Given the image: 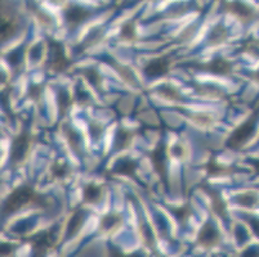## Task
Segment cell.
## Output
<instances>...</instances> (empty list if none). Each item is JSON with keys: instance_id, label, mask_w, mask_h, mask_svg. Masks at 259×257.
Segmentation results:
<instances>
[{"instance_id": "6da1fadb", "label": "cell", "mask_w": 259, "mask_h": 257, "mask_svg": "<svg viewBox=\"0 0 259 257\" xmlns=\"http://www.w3.org/2000/svg\"><path fill=\"white\" fill-rule=\"evenodd\" d=\"M259 121V106L253 111L250 116L239 125L226 140V147L232 150H240L248 144V141L254 136L256 125Z\"/></svg>"}, {"instance_id": "7a4b0ae2", "label": "cell", "mask_w": 259, "mask_h": 257, "mask_svg": "<svg viewBox=\"0 0 259 257\" xmlns=\"http://www.w3.org/2000/svg\"><path fill=\"white\" fill-rule=\"evenodd\" d=\"M37 193L35 192L34 188L29 184H23L16 188L4 201L2 211H3L4 216L12 215L13 212H17L18 210L22 209L23 206L29 203H34L35 198H36Z\"/></svg>"}, {"instance_id": "3957f363", "label": "cell", "mask_w": 259, "mask_h": 257, "mask_svg": "<svg viewBox=\"0 0 259 257\" xmlns=\"http://www.w3.org/2000/svg\"><path fill=\"white\" fill-rule=\"evenodd\" d=\"M48 48H49V60L48 67L56 74L65 72L71 65V60L69 57H66L65 49L62 44L53 39H48Z\"/></svg>"}, {"instance_id": "277c9868", "label": "cell", "mask_w": 259, "mask_h": 257, "mask_svg": "<svg viewBox=\"0 0 259 257\" xmlns=\"http://www.w3.org/2000/svg\"><path fill=\"white\" fill-rule=\"evenodd\" d=\"M30 150V134L27 130H22L12 141L9 162L12 166H18L23 164Z\"/></svg>"}, {"instance_id": "5b68a950", "label": "cell", "mask_w": 259, "mask_h": 257, "mask_svg": "<svg viewBox=\"0 0 259 257\" xmlns=\"http://www.w3.org/2000/svg\"><path fill=\"white\" fill-rule=\"evenodd\" d=\"M166 145L164 141H160L155 147V149L150 153L152 166H154L155 173L160 176L165 189L169 188V178H168V160H166Z\"/></svg>"}, {"instance_id": "8992f818", "label": "cell", "mask_w": 259, "mask_h": 257, "mask_svg": "<svg viewBox=\"0 0 259 257\" xmlns=\"http://www.w3.org/2000/svg\"><path fill=\"white\" fill-rule=\"evenodd\" d=\"M221 235L215 224L211 220L205 221V224L201 226L199 235H197V243L204 248H213L214 246L220 243Z\"/></svg>"}, {"instance_id": "52a82bcc", "label": "cell", "mask_w": 259, "mask_h": 257, "mask_svg": "<svg viewBox=\"0 0 259 257\" xmlns=\"http://www.w3.org/2000/svg\"><path fill=\"white\" fill-rule=\"evenodd\" d=\"M223 4H226V11L235 14L242 23L253 22L256 18V16H258V13H256V11L253 7L248 6L246 3H242V2H231V3Z\"/></svg>"}, {"instance_id": "ba28073f", "label": "cell", "mask_w": 259, "mask_h": 257, "mask_svg": "<svg viewBox=\"0 0 259 257\" xmlns=\"http://www.w3.org/2000/svg\"><path fill=\"white\" fill-rule=\"evenodd\" d=\"M92 12L88 8L81 6H70L65 11V20L70 30L79 27L81 23L85 22L91 17Z\"/></svg>"}, {"instance_id": "9c48e42d", "label": "cell", "mask_w": 259, "mask_h": 257, "mask_svg": "<svg viewBox=\"0 0 259 257\" xmlns=\"http://www.w3.org/2000/svg\"><path fill=\"white\" fill-rule=\"evenodd\" d=\"M196 68L200 71L209 72V74L218 75V76H227L232 72V63L222 58V57H215L210 62L204 63V65H197Z\"/></svg>"}, {"instance_id": "30bf717a", "label": "cell", "mask_w": 259, "mask_h": 257, "mask_svg": "<svg viewBox=\"0 0 259 257\" xmlns=\"http://www.w3.org/2000/svg\"><path fill=\"white\" fill-rule=\"evenodd\" d=\"M169 68H170V61L166 57H156L146 63L143 67V72L147 77L155 79V77L164 76L168 74Z\"/></svg>"}, {"instance_id": "8fae6325", "label": "cell", "mask_w": 259, "mask_h": 257, "mask_svg": "<svg viewBox=\"0 0 259 257\" xmlns=\"http://www.w3.org/2000/svg\"><path fill=\"white\" fill-rule=\"evenodd\" d=\"M53 230L54 228H52L47 232H41L35 235L34 242H32V257H46L47 252L53 244Z\"/></svg>"}, {"instance_id": "7c38bea8", "label": "cell", "mask_w": 259, "mask_h": 257, "mask_svg": "<svg viewBox=\"0 0 259 257\" xmlns=\"http://www.w3.org/2000/svg\"><path fill=\"white\" fill-rule=\"evenodd\" d=\"M202 189L206 194L210 197L211 199V209L215 212L217 215L220 216L223 221H228V215H227V206H226V202L223 201L221 192L215 188L210 187V185H202Z\"/></svg>"}, {"instance_id": "4fadbf2b", "label": "cell", "mask_w": 259, "mask_h": 257, "mask_svg": "<svg viewBox=\"0 0 259 257\" xmlns=\"http://www.w3.org/2000/svg\"><path fill=\"white\" fill-rule=\"evenodd\" d=\"M87 216H88V214H87L85 210H75L74 214H72L71 218H70L69 223H67V226H66L65 240L72 239V238H75L79 234V232L81 230V228H83L84 223H85Z\"/></svg>"}, {"instance_id": "5bb4252c", "label": "cell", "mask_w": 259, "mask_h": 257, "mask_svg": "<svg viewBox=\"0 0 259 257\" xmlns=\"http://www.w3.org/2000/svg\"><path fill=\"white\" fill-rule=\"evenodd\" d=\"M63 134H65L66 140L69 143L72 152L76 156H79V157H83L84 141L83 136L79 133V130H76V129H75L74 126H71L70 124H65V126H63Z\"/></svg>"}, {"instance_id": "9a60e30c", "label": "cell", "mask_w": 259, "mask_h": 257, "mask_svg": "<svg viewBox=\"0 0 259 257\" xmlns=\"http://www.w3.org/2000/svg\"><path fill=\"white\" fill-rule=\"evenodd\" d=\"M137 169L138 165L134 160L129 159V157H122V159H119L115 162L114 167H112V173L117 174V175L136 179Z\"/></svg>"}, {"instance_id": "2e32d148", "label": "cell", "mask_w": 259, "mask_h": 257, "mask_svg": "<svg viewBox=\"0 0 259 257\" xmlns=\"http://www.w3.org/2000/svg\"><path fill=\"white\" fill-rule=\"evenodd\" d=\"M228 39V30L223 23H217L206 37V44L210 46H218Z\"/></svg>"}, {"instance_id": "e0dca14e", "label": "cell", "mask_w": 259, "mask_h": 257, "mask_svg": "<svg viewBox=\"0 0 259 257\" xmlns=\"http://www.w3.org/2000/svg\"><path fill=\"white\" fill-rule=\"evenodd\" d=\"M132 139H133V133L125 127H119L116 130L114 139V144H112V149L115 152H120L124 150L131 145Z\"/></svg>"}, {"instance_id": "ac0fdd59", "label": "cell", "mask_w": 259, "mask_h": 257, "mask_svg": "<svg viewBox=\"0 0 259 257\" xmlns=\"http://www.w3.org/2000/svg\"><path fill=\"white\" fill-rule=\"evenodd\" d=\"M122 223V215L119 214L116 211H112V212H108L101 219L100 221V230L102 232L108 233V232H112V230L117 229Z\"/></svg>"}, {"instance_id": "d6986e66", "label": "cell", "mask_w": 259, "mask_h": 257, "mask_svg": "<svg viewBox=\"0 0 259 257\" xmlns=\"http://www.w3.org/2000/svg\"><path fill=\"white\" fill-rule=\"evenodd\" d=\"M103 34H105V28L103 27H94L92 28L89 34L87 35V37L84 39V41L81 44H79L76 48V53H81V52L87 50V49L92 48L93 45L98 44V42L102 40Z\"/></svg>"}, {"instance_id": "ffe728a7", "label": "cell", "mask_w": 259, "mask_h": 257, "mask_svg": "<svg viewBox=\"0 0 259 257\" xmlns=\"http://www.w3.org/2000/svg\"><path fill=\"white\" fill-rule=\"evenodd\" d=\"M235 203L244 209H254L259 203V194L255 190H246L234 198Z\"/></svg>"}, {"instance_id": "44dd1931", "label": "cell", "mask_w": 259, "mask_h": 257, "mask_svg": "<svg viewBox=\"0 0 259 257\" xmlns=\"http://www.w3.org/2000/svg\"><path fill=\"white\" fill-rule=\"evenodd\" d=\"M102 195H103L102 187H100V185H97V184L89 183L87 184L85 188H84L83 198L85 203L88 204L100 203L101 199H102Z\"/></svg>"}, {"instance_id": "7402d4cb", "label": "cell", "mask_w": 259, "mask_h": 257, "mask_svg": "<svg viewBox=\"0 0 259 257\" xmlns=\"http://www.w3.org/2000/svg\"><path fill=\"white\" fill-rule=\"evenodd\" d=\"M101 60H102L103 62L108 63V65L114 66V68L117 71V72H119L120 76H121L122 79L125 80V81L128 82V84H131V85H137V81H136V79H134L133 72H132V71L129 70L128 67H125V66L119 65V63H117L116 61L114 60V58H111V57H110V56L102 57Z\"/></svg>"}, {"instance_id": "603a6c76", "label": "cell", "mask_w": 259, "mask_h": 257, "mask_svg": "<svg viewBox=\"0 0 259 257\" xmlns=\"http://www.w3.org/2000/svg\"><path fill=\"white\" fill-rule=\"evenodd\" d=\"M56 100H57L58 115L62 119V117L66 116V113H67L70 106H71V95H70V93L65 88H60L57 90V99Z\"/></svg>"}, {"instance_id": "cb8c5ba5", "label": "cell", "mask_w": 259, "mask_h": 257, "mask_svg": "<svg viewBox=\"0 0 259 257\" xmlns=\"http://www.w3.org/2000/svg\"><path fill=\"white\" fill-rule=\"evenodd\" d=\"M81 75L85 77L87 81L89 82V85H92L98 93H102V77H101L100 72L94 67H87L80 71Z\"/></svg>"}, {"instance_id": "d4e9b609", "label": "cell", "mask_w": 259, "mask_h": 257, "mask_svg": "<svg viewBox=\"0 0 259 257\" xmlns=\"http://www.w3.org/2000/svg\"><path fill=\"white\" fill-rule=\"evenodd\" d=\"M23 54H25V46L21 45L20 48L13 49L6 54V61L12 68H18L23 62Z\"/></svg>"}, {"instance_id": "484cf974", "label": "cell", "mask_w": 259, "mask_h": 257, "mask_svg": "<svg viewBox=\"0 0 259 257\" xmlns=\"http://www.w3.org/2000/svg\"><path fill=\"white\" fill-rule=\"evenodd\" d=\"M171 215L177 219V221L181 224L182 226H186L187 224L188 218L192 214V210H191L190 204H183V206L180 207H170Z\"/></svg>"}, {"instance_id": "4316f807", "label": "cell", "mask_w": 259, "mask_h": 257, "mask_svg": "<svg viewBox=\"0 0 259 257\" xmlns=\"http://www.w3.org/2000/svg\"><path fill=\"white\" fill-rule=\"evenodd\" d=\"M70 166L67 162L62 161V160H57V161H54L53 165L51 167V173L53 175V178L56 179H65L69 176L70 174Z\"/></svg>"}, {"instance_id": "83f0119b", "label": "cell", "mask_w": 259, "mask_h": 257, "mask_svg": "<svg viewBox=\"0 0 259 257\" xmlns=\"http://www.w3.org/2000/svg\"><path fill=\"white\" fill-rule=\"evenodd\" d=\"M156 93L159 95H161L162 98L169 99V100H174V102H178V100H182V96L178 93L176 88L170 86V85H161L156 89Z\"/></svg>"}, {"instance_id": "f1b7e54d", "label": "cell", "mask_w": 259, "mask_h": 257, "mask_svg": "<svg viewBox=\"0 0 259 257\" xmlns=\"http://www.w3.org/2000/svg\"><path fill=\"white\" fill-rule=\"evenodd\" d=\"M231 170L232 169H228V167L220 165L214 159H211L210 161L208 162V165H206V171H208L209 175L211 176L228 175V174H231Z\"/></svg>"}, {"instance_id": "f546056e", "label": "cell", "mask_w": 259, "mask_h": 257, "mask_svg": "<svg viewBox=\"0 0 259 257\" xmlns=\"http://www.w3.org/2000/svg\"><path fill=\"white\" fill-rule=\"evenodd\" d=\"M17 32V25L12 21L4 20L2 22V41H8Z\"/></svg>"}, {"instance_id": "4dcf8cb0", "label": "cell", "mask_w": 259, "mask_h": 257, "mask_svg": "<svg viewBox=\"0 0 259 257\" xmlns=\"http://www.w3.org/2000/svg\"><path fill=\"white\" fill-rule=\"evenodd\" d=\"M120 36L126 41H133L136 39V23H134V21H128L121 26Z\"/></svg>"}, {"instance_id": "1f68e13d", "label": "cell", "mask_w": 259, "mask_h": 257, "mask_svg": "<svg viewBox=\"0 0 259 257\" xmlns=\"http://www.w3.org/2000/svg\"><path fill=\"white\" fill-rule=\"evenodd\" d=\"M34 225L35 219H25V220L18 221V223L12 228V232L16 233V234H26V233H29L30 230L34 228Z\"/></svg>"}, {"instance_id": "d6a6232c", "label": "cell", "mask_w": 259, "mask_h": 257, "mask_svg": "<svg viewBox=\"0 0 259 257\" xmlns=\"http://www.w3.org/2000/svg\"><path fill=\"white\" fill-rule=\"evenodd\" d=\"M88 133L89 135H91L92 140H93L94 143H98L100 139L102 138L103 133H105V127H103L100 122L92 121L89 122L88 125Z\"/></svg>"}, {"instance_id": "836d02e7", "label": "cell", "mask_w": 259, "mask_h": 257, "mask_svg": "<svg viewBox=\"0 0 259 257\" xmlns=\"http://www.w3.org/2000/svg\"><path fill=\"white\" fill-rule=\"evenodd\" d=\"M141 233H142L143 240H145V244L148 247V248L154 249L155 248V237L154 233H152L151 228L147 225L146 223H142L141 225Z\"/></svg>"}, {"instance_id": "e575fe53", "label": "cell", "mask_w": 259, "mask_h": 257, "mask_svg": "<svg viewBox=\"0 0 259 257\" xmlns=\"http://www.w3.org/2000/svg\"><path fill=\"white\" fill-rule=\"evenodd\" d=\"M235 238H236L237 244H244L249 240L250 234H249L248 229H246L244 225H241V224H237V225L235 226Z\"/></svg>"}, {"instance_id": "d590c367", "label": "cell", "mask_w": 259, "mask_h": 257, "mask_svg": "<svg viewBox=\"0 0 259 257\" xmlns=\"http://www.w3.org/2000/svg\"><path fill=\"white\" fill-rule=\"evenodd\" d=\"M75 99H76V102L79 103L80 106H87L91 103V96H89V94L87 93L85 89L81 88V85H77L76 86V91H75Z\"/></svg>"}, {"instance_id": "8d00e7d4", "label": "cell", "mask_w": 259, "mask_h": 257, "mask_svg": "<svg viewBox=\"0 0 259 257\" xmlns=\"http://www.w3.org/2000/svg\"><path fill=\"white\" fill-rule=\"evenodd\" d=\"M43 91H44L43 85L32 84L30 85L29 90H27V95H29V98H31L32 100H35V102H39L41 95H43Z\"/></svg>"}, {"instance_id": "74e56055", "label": "cell", "mask_w": 259, "mask_h": 257, "mask_svg": "<svg viewBox=\"0 0 259 257\" xmlns=\"http://www.w3.org/2000/svg\"><path fill=\"white\" fill-rule=\"evenodd\" d=\"M244 219L246 220V223L250 225L251 230H253L254 234L259 238V218L258 216H254V215H244Z\"/></svg>"}, {"instance_id": "f35d334b", "label": "cell", "mask_w": 259, "mask_h": 257, "mask_svg": "<svg viewBox=\"0 0 259 257\" xmlns=\"http://www.w3.org/2000/svg\"><path fill=\"white\" fill-rule=\"evenodd\" d=\"M30 56H31L32 63H39L41 61V57H43V45L41 44H36L31 48L30 52Z\"/></svg>"}, {"instance_id": "ab89813d", "label": "cell", "mask_w": 259, "mask_h": 257, "mask_svg": "<svg viewBox=\"0 0 259 257\" xmlns=\"http://www.w3.org/2000/svg\"><path fill=\"white\" fill-rule=\"evenodd\" d=\"M32 12H34L35 16H36V18L41 23H44V25H51L52 23V18L49 17L46 12H43L41 9H39L37 7H35V4H34V7H32Z\"/></svg>"}, {"instance_id": "60d3db41", "label": "cell", "mask_w": 259, "mask_h": 257, "mask_svg": "<svg viewBox=\"0 0 259 257\" xmlns=\"http://www.w3.org/2000/svg\"><path fill=\"white\" fill-rule=\"evenodd\" d=\"M16 249H17V246H15L13 243L3 242L2 243V257H11L12 254L15 253Z\"/></svg>"}, {"instance_id": "b9f144b4", "label": "cell", "mask_w": 259, "mask_h": 257, "mask_svg": "<svg viewBox=\"0 0 259 257\" xmlns=\"http://www.w3.org/2000/svg\"><path fill=\"white\" fill-rule=\"evenodd\" d=\"M240 257H259V247L250 246L241 252Z\"/></svg>"}, {"instance_id": "7bdbcfd3", "label": "cell", "mask_w": 259, "mask_h": 257, "mask_svg": "<svg viewBox=\"0 0 259 257\" xmlns=\"http://www.w3.org/2000/svg\"><path fill=\"white\" fill-rule=\"evenodd\" d=\"M108 257H125V254L115 246H110V248H108Z\"/></svg>"}, {"instance_id": "ee69618b", "label": "cell", "mask_w": 259, "mask_h": 257, "mask_svg": "<svg viewBox=\"0 0 259 257\" xmlns=\"http://www.w3.org/2000/svg\"><path fill=\"white\" fill-rule=\"evenodd\" d=\"M171 155L174 156V157H182L183 156V148L181 147V145H174L173 149H171Z\"/></svg>"}, {"instance_id": "f6af8a7d", "label": "cell", "mask_w": 259, "mask_h": 257, "mask_svg": "<svg viewBox=\"0 0 259 257\" xmlns=\"http://www.w3.org/2000/svg\"><path fill=\"white\" fill-rule=\"evenodd\" d=\"M248 162L254 167L255 173L259 175V159H248Z\"/></svg>"}, {"instance_id": "bcb514c9", "label": "cell", "mask_w": 259, "mask_h": 257, "mask_svg": "<svg viewBox=\"0 0 259 257\" xmlns=\"http://www.w3.org/2000/svg\"><path fill=\"white\" fill-rule=\"evenodd\" d=\"M250 77L256 82V84H259V68H256L255 71H253V72H251Z\"/></svg>"}, {"instance_id": "7dc6e473", "label": "cell", "mask_w": 259, "mask_h": 257, "mask_svg": "<svg viewBox=\"0 0 259 257\" xmlns=\"http://www.w3.org/2000/svg\"><path fill=\"white\" fill-rule=\"evenodd\" d=\"M125 257H145V256H143V253H141V252H133V253L125 254Z\"/></svg>"}]
</instances>
